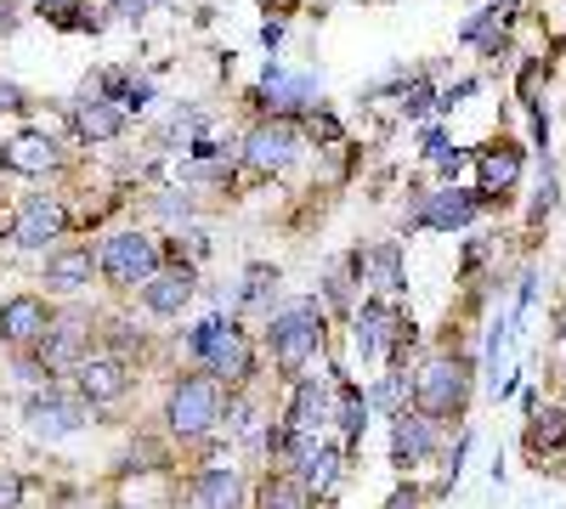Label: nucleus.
<instances>
[{
	"label": "nucleus",
	"instance_id": "1",
	"mask_svg": "<svg viewBox=\"0 0 566 509\" xmlns=\"http://www.w3.org/2000/svg\"><path fill=\"white\" fill-rule=\"evenodd\" d=\"M470 402V362L459 357H431L413 380V407L431 413V420H459Z\"/></svg>",
	"mask_w": 566,
	"mask_h": 509
},
{
	"label": "nucleus",
	"instance_id": "2",
	"mask_svg": "<svg viewBox=\"0 0 566 509\" xmlns=\"http://www.w3.org/2000/svg\"><path fill=\"white\" fill-rule=\"evenodd\" d=\"M187 351H193L216 380H244V374H250L244 335H239V322H227V317H205L199 329L187 335Z\"/></svg>",
	"mask_w": 566,
	"mask_h": 509
},
{
	"label": "nucleus",
	"instance_id": "3",
	"mask_svg": "<svg viewBox=\"0 0 566 509\" xmlns=\"http://www.w3.org/2000/svg\"><path fill=\"white\" fill-rule=\"evenodd\" d=\"M170 431L176 436H205L210 425H216V413H221V385H216V374H193V380H181L176 391H170Z\"/></svg>",
	"mask_w": 566,
	"mask_h": 509
},
{
	"label": "nucleus",
	"instance_id": "4",
	"mask_svg": "<svg viewBox=\"0 0 566 509\" xmlns=\"http://www.w3.org/2000/svg\"><path fill=\"white\" fill-rule=\"evenodd\" d=\"M97 261H103V272L114 277L119 289H136V284H148V277L159 272V250H154L148 233H114L97 250Z\"/></svg>",
	"mask_w": 566,
	"mask_h": 509
},
{
	"label": "nucleus",
	"instance_id": "5",
	"mask_svg": "<svg viewBox=\"0 0 566 509\" xmlns=\"http://www.w3.org/2000/svg\"><path fill=\"white\" fill-rule=\"evenodd\" d=\"M266 340H272V362H277V368H301V362L317 351V340H323V317H317L312 306L277 311Z\"/></svg>",
	"mask_w": 566,
	"mask_h": 509
},
{
	"label": "nucleus",
	"instance_id": "6",
	"mask_svg": "<svg viewBox=\"0 0 566 509\" xmlns=\"http://www.w3.org/2000/svg\"><path fill=\"white\" fill-rule=\"evenodd\" d=\"M85 335H91L85 311H63V317L52 322V329L40 335V362H45V374L80 368V362H85Z\"/></svg>",
	"mask_w": 566,
	"mask_h": 509
},
{
	"label": "nucleus",
	"instance_id": "7",
	"mask_svg": "<svg viewBox=\"0 0 566 509\" xmlns=\"http://www.w3.org/2000/svg\"><path fill=\"white\" fill-rule=\"evenodd\" d=\"M23 425L34 431V436H74L80 425H85V402H69L63 391H40V396H29L23 402Z\"/></svg>",
	"mask_w": 566,
	"mask_h": 509
},
{
	"label": "nucleus",
	"instance_id": "8",
	"mask_svg": "<svg viewBox=\"0 0 566 509\" xmlns=\"http://www.w3.org/2000/svg\"><path fill=\"white\" fill-rule=\"evenodd\" d=\"M402 340V317L391 300H368L357 311V351L363 357H391V346Z\"/></svg>",
	"mask_w": 566,
	"mask_h": 509
},
{
	"label": "nucleus",
	"instance_id": "9",
	"mask_svg": "<svg viewBox=\"0 0 566 509\" xmlns=\"http://www.w3.org/2000/svg\"><path fill=\"white\" fill-rule=\"evenodd\" d=\"M290 453H295V476L306 481V492H328L340 476V453L317 442V436H290Z\"/></svg>",
	"mask_w": 566,
	"mask_h": 509
},
{
	"label": "nucleus",
	"instance_id": "10",
	"mask_svg": "<svg viewBox=\"0 0 566 509\" xmlns=\"http://www.w3.org/2000/svg\"><path fill=\"white\" fill-rule=\"evenodd\" d=\"M437 453V420L431 413H397V431H391V458L408 470V465H424Z\"/></svg>",
	"mask_w": 566,
	"mask_h": 509
},
{
	"label": "nucleus",
	"instance_id": "11",
	"mask_svg": "<svg viewBox=\"0 0 566 509\" xmlns=\"http://www.w3.org/2000/svg\"><path fill=\"white\" fill-rule=\"evenodd\" d=\"M482 210V193H464V188H442L424 199V210L413 215L419 226H437V233H459V226H470Z\"/></svg>",
	"mask_w": 566,
	"mask_h": 509
},
{
	"label": "nucleus",
	"instance_id": "12",
	"mask_svg": "<svg viewBox=\"0 0 566 509\" xmlns=\"http://www.w3.org/2000/svg\"><path fill=\"white\" fill-rule=\"evenodd\" d=\"M244 159H250L255 170H283V165L295 159V130L283 125V119L255 125V130L244 136Z\"/></svg>",
	"mask_w": 566,
	"mask_h": 509
},
{
	"label": "nucleus",
	"instance_id": "13",
	"mask_svg": "<svg viewBox=\"0 0 566 509\" xmlns=\"http://www.w3.org/2000/svg\"><path fill=\"white\" fill-rule=\"evenodd\" d=\"M45 329H52V317H45V306L34 295H18L0 306V340L7 346H40Z\"/></svg>",
	"mask_w": 566,
	"mask_h": 509
},
{
	"label": "nucleus",
	"instance_id": "14",
	"mask_svg": "<svg viewBox=\"0 0 566 509\" xmlns=\"http://www.w3.org/2000/svg\"><path fill=\"white\" fill-rule=\"evenodd\" d=\"M187 300H193V272H187V266L154 272L148 284H142V306H148L154 317H176Z\"/></svg>",
	"mask_w": 566,
	"mask_h": 509
},
{
	"label": "nucleus",
	"instance_id": "15",
	"mask_svg": "<svg viewBox=\"0 0 566 509\" xmlns=\"http://www.w3.org/2000/svg\"><path fill=\"white\" fill-rule=\"evenodd\" d=\"M125 385H130V374H125V362H114V357H85L80 362V396L85 402H119L125 396Z\"/></svg>",
	"mask_w": 566,
	"mask_h": 509
},
{
	"label": "nucleus",
	"instance_id": "16",
	"mask_svg": "<svg viewBox=\"0 0 566 509\" xmlns=\"http://www.w3.org/2000/svg\"><path fill=\"white\" fill-rule=\"evenodd\" d=\"M63 233V204L57 199H29L23 215H18V244L23 250H45Z\"/></svg>",
	"mask_w": 566,
	"mask_h": 509
},
{
	"label": "nucleus",
	"instance_id": "17",
	"mask_svg": "<svg viewBox=\"0 0 566 509\" xmlns=\"http://www.w3.org/2000/svg\"><path fill=\"white\" fill-rule=\"evenodd\" d=\"M0 159H7L18 176H40V170L57 165V142L45 130H23V136H12V142H7V153H0Z\"/></svg>",
	"mask_w": 566,
	"mask_h": 509
},
{
	"label": "nucleus",
	"instance_id": "18",
	"mask_svg": "<svg viewBox=\"0 0 566 509\" xmlns=\"http://www.w3.org/2000/svg\"><path fill=\"white\" fill-rule=\"evenodd\" d=\"M328 425V385H317V380H301L295 385V407H290V436H317Z\"/></svg>",
	"mask_w": 566,
	"mask_h": 509
},
{
	"label": "nucleus",
	"instance_id": "19",
	"mask_svg": "<svg viewBox=\"0 0 566 509\" xmlns=\"http://www.w3.org/2000/svg\"><path fill=\"white\" fill-rule=\"evenodd\" d=\"M312 91H317V79L312 74H283V68H266V79H261V97L277 108V114H301L306 103H312Z\"/></svg>",
	"mask_w": 566,
	"mask_h": 509
},
{
	"label": "nucleus",
	"instance_id": "20",
	"mask_svg": "<svg viewBox=\"0 0 566 509\" xmlns=\"http://www.w3.org/2000/svg\"><path fill=\"white\" fill-rule=\"evenodd\" d=\"M566 447V407H533L527 413V453L533 458H549V453H560Z\"/></svg>",
	"mask_w": 566,
	"mask_h": 509
},
{
	"label": "nucleus",
	"instance_id": "21",
	"mask_svg": "<svg viewBox=\"0 0 566 509\" xmlns=\"http://www.w3.org/2000/svg\"><path fill=\"white\" fill-rule=\"evenodd\" d=\"M91 250H57L52 255V266H45V284H52L57 295H74V289H85L91 284Z\"/></svg>",
	"mask_w": 566,
	"mask_h": 509
},
{
	"label": "nucleus",
	"instance_id": "22",
	"mask_svg": "<svg viewBox=\"0 0 566 509\" xmlns=\"http://www.w3.org/2000/svg\"><path fill=\"white\" fill-rule=\"evenodd\" d=\"M515 176H522V148H510V142L499 148V142H493V148L482 153V199H488V193H510Z\"/></svg>",
	"mask_w": 566,
	"mask_h": 509
},
{
	"label": "nucleus",
	"instance_id": "23",
	"mask_svg": "<svg viewBox=\"0 0 566 509\" xmlns=\"http://www.w3.org/2000/svg\"><path fill=\"white\" fill-rule=\"evenodd\" d=\"M239 498H244V487H239L232 470H205L193 481V503L199 509H239Z\"/></svg>",
	"mask_w": 566,
	"mask_h": 509
},
{
	"label": "nucleus",
	"instance_id": "24",
	"mask_svg": "<svg viewBox=\"0 0 566 509\" xmlns=\"http://www.w3.org/2000/svg\"><path fill=\"white\" fill-rule=\"evenodd\" d=\"M125 130V108L119 103H85L80 108V136L85 142H108V136Z\"/></svg>",
	"mask_w": 566,
	"mask_h": 509
},
{
	"label": "nucleus",
	"instance_id": "25",
	"mask_svg": "<svg viewBox=\"0 0 566 509\" xmlns=\"http://www.w3.org/2000/svg\"><path fill=\"white\" fill-rule=\"evenodd\" d=\"M261 509H306V481L295 476H272L261 487Z\"/></svg>",
	"mask_w": 566,
	"mask_h": 509
},
{
	"label": "nucleus",
	"instance_id": "26",
	"mask_svg": "<svg viewBox=\"0 0 566 509\" xmlns=\"http://www.w3.org/2000/svg\"><path fill=\"white\" fill-rule=\"evenodd\" d=\"M363 420H368V402L346 385V391H340V431H346V447H363Z\"/></svg>",
	"mask_w": 566,
	"mask_h": 509
},
{
	"label": "nucleus",
	"instance_id": "27",
	"mask_svg": "<svg viewBox=\"0 0 566 509\" xmlns=\"http://www.w3.org/2000/svg\"><path fill=\"white\" fill-rule=\"evenodd\" d=\"M277 289V266H266V261H255L250 272H244V306H266V295Z\"/></svg>",
	"mask_w": 566,
	"mask_h": 509
},
{
	"label": "nucleus",
	"instance_id": "28",
	"mask_svg": "<svg viewBox=\"0 0 566 509\" xmlns=\"http://www.w3.org/2000/svg\"><path fill=\"white\" fill-rule=\"evenodd\" d=\"M368 266H374V277H380V284L397 295L402 289V277H397V250L391 244H380V250H368Z\"/></svg>",
	"mask_w": 566,
	"mask_h": 509
},
{
	"label": "nucleus",
	"instance_id": "29",
	"mask_svg": "<svg viewBox=\"0 0 566 509\" xmlns=\"http://www.w3.org/2000/svg\"><path fill=\"white\" fill-rule=\"evenodd\" d=\"M374 407H386V413H402V374H386L380 385H374Z\"/></svg>",
	"mask_w": 566,
	"mask_h": 509
},
{
	"label": "nucleus",
	"instance_id": "30",
	"mask_svg": "<svg viewBox=\"0 0 566 509\" xmlns=\"http://www.w3.org/2000/svg\"><path fill=\"white\" fill-rule=\"evenodd\" d=\"M555 210V170H544V181H538V199H533V221H544Z\"/></svg>",
	"mask_w": 566,
	"mask_h": 509
},
{
	"label": "nucleus",
	"instance_id": "31",
	"mask_svg": "<svg viewBox=\"0 0 566 509\" xmlns=\"http://www.w3.org/2000/svg\"><path fill=\"white\" fill-rule=\"evenodd\" d=\"M431 103H437V97H431V85L413 79V91H408V114H419V119H424V114H431Z\"/></svg>",
	"mask_w": 566,
	"mask_h": 509
},
{
	"label": "nucleus",
	"instance_id": "32",
	"mask_svg": "<svg viewBox=\"0 0 566 509\" xmlns=\"http://www.w3.org/2000/svg\"><path fill=\"white\" fill-rule=\"evenodd\" d=\"M18 498H23V481L18 476H0V509H18Z\"/></svg>",
	"mask_w": 566,
	"mask_h": 509
},
{
	"label": "nucleus",
	"instance_id": "33",
	"mask_svg": "<svg viewBox=\"0 0 566 509\" xmlns=\"http://www.w3.org/2000/svg\"><path fill=\"white\" fill-rule=\"evenodd\" d=\"M0 108H23V91L12 79H0Z\"/></svg>",
	"mask_w": 566,
	"mask_h": 509
},
{
	"label": "nucleus",
	"instance_id": "34",
	"mask_svg": "<svg viewBox=\"0 0 566 509\" xmlns=\"http://www.w3.org/2000/svg\"><path fill=\"white\" fill-rule=\"evenodd\" d=\"M386 509H419V492L413 487H402V492H391V503Z\"/></svg>",
	"mask_w": 566,
	"mask_h": 509
},
{
	"label": "nucleus",
	"instance_id": "35",
	"mask_svg": "<svg viewBox=\"0 0 566 509\" xmlns=\"http://www.w3.org/2000/svg\"><path fill=\"white\" fill-rule=\"evenodd\" d=\"M555 340H566V306L555 311Z\"/></svg>",
	"mask_w": 566,
	"mask_h": 509
},
{
	"label": "nucleus",
	"instance_id": "36",
	"mask_svg": "<svg viewBox=\"0 0 566 509\" xmlns=\"http://www.w3.org/2000/svg\"><path fill=\"white\" fill-rule=\"evenodd\" d=\"M560 385H566V362H560Z\"/></svg>",
	"mask_w": 566,
	"mask_h": 509
}]
</instances>
